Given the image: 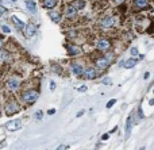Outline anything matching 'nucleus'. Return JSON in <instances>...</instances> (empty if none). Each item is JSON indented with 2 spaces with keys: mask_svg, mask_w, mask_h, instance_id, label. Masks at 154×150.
I'll return each mask as SVG.
<instances>
[{
  "mask_svg": "<svg viewBox=\"0 0 154 150\" xmlns=\"http://www.w3.org/2000/svg\"><path fill=\"white\" fill-rule=\"evenodd\" d=\"M131 54L132 56H138V49H137V47H132V49H131Z\"/></svg>",
  "mask_w": 154,
  "mask_h": 150,
  "instance_id": "393cba45",
  "label": "nucleus"
},
{
  "mask_svg": "<svg viewBox=\"0 0 154 150\" xmlns=\"http://www.w3.org/2000/svg\"><path fill=\"white\" fill-rule=\"evenodd\" d=\"M57 4V0H43V7L45 8H54Z\"/></svg>",
  "mask_w": 154,
  "mask_h": 150,
  "instance_id": "9b49d317",
  "label": "nucleus"
},
{
  "mask_svg": "<svg viewBox=\"0 0 154 150\" xmlns=\"http://www.w3.org/2000/svg\"><path fill=\"white\" fill-rule=\"evenodd\" d=\"M68 50H69V53H70V54H72V56H73V54H76V53H77V49H73V47H70V46L68 47Z\"/></svg>",
  "mask_w": 154,
  "mask_h": 150,
  "instance_id": "5701e85b",
  "label": "nucleus"
},
{
  "mask_svg": "<svg viewBox=\"0 0 154 150\" xmlns=\"http://www.w3.org/2000/svg\"><path fill=\"white\" fill-rule=\"evenodd\" d=\"M110 47V42L107 41V39H100L99 42H97V49L100 50H105Z\"/></svg>",
  "mask_w": 154,
  "mask_h": 150,
  "instance_id": "1a4fd4ad",
  "label": "nucleus"
},
{
  "mask_svg": "<svg viewBox=\"0 0 154 150\" xmlns=\"http://www.w3.org/2000/svg\"><path fill=\"white\" fill-rule=\"evenodd\" d=\"M35 118H37V119H38V120H39V119H41V118H42V111H38V112H37V114H35Z\"/></svg>",
  "mask_w": 154,
  "mask_h": 150,
  "instance_id": "a878e982",
  "label": "nucleus"
},
{
  "mask_svg": "<svg viewBox=\"0 0 154 150\" xmlns=\"http://www.w3.org/2000/svg\"><path fill=\"white\" fill-rule=\"evenodd\" d=\"M76 12H77V10H76V7H73V6L66 7V10H65V15L69 18L73 16V15H76Z\"/></svg>",
  "mask_w": 154,
  "mask_h": 150,
  "instance_id": "f8f14e48",
  "label": "nucleus"
},
{
  "mask_svg": "<svg viewBox=\"0 0 154 150\" xmlns=\"http://www.w3.org/2000/svg\"><path fill=\"white\" fill-rule=\"evenodd\" d=\"M115 103H116V100H115V99H112V100H110V101H108V103H107V108H111V107H112Z\"/></svg>",
  "mask_w": 154,
  "mask_h": 150,
  "instance_id": "412c9836",
  "label": "nucleus"
},
{
  "mask_svg": "<svg viewBox=\"0 0 154 150\" xmlns=\"http://www.w3.org/2000/svg\"><path fill=\"white\" fill-rule=\"evenodd\" d=\"M34 34H35V27L32 23H29V25L24 26V35H26L27 38H31Z\"/></svg>",
  "mask_w": 154,
  "mask_h": 150,
  "instance_id": "39448f33",
  "label": "nucleus"
},
{
  "mask_svg": "<svg viewBox=\"0 0 154 150\" xmlns=\"http://www.w3.org/2000/svg\"><path fill=\"white\" fill-rule=\"evenodd\" d=\"M2 15H4V10H3L2 7H0V16H2Z\"/></svg>",
  "mask_w": 154,
  "mask_h": 150,
  "instance_id": "2f4dec72",
  "label": "nucleus"
},
{
  "mask_svg": "<svg viewBox=\"0 0 154 150\" xmlns=\"http://www.w3.org/2000/svg\"><path fill=\"white\" fill-rule=\"evenodd\" d=\"M38 92H35V91H27V92H24L23 93V100L26 101V103H34V101H37V99H38Z\"/></svg>",
  "mask_w": 154,
  "mask_h": 150,
  "instance_id": "f257e3e1",
  "label": "nucleus"
},
{
  "mask_svg": "<svg viewBox=\"0 0 154 150\" xmlns=\"http://www.w3.org/2000/svg\"><path fill=\"white\" fill-rule=\"evenodd\" d=\"M18 104L16 103H10V104H7V107H5V112H7L8 115H12V114H15V112H18Z\"/></svg>",
  "mask_w": 154,
  "mask_h": 150,
  "instance_id": "6e6552de",
  "label": "nucleus"
},
{
  "mask_svg": "<svg viewBox=\"0 0 154 150\" xmlns=\"http://www.w3.org/2000/svg\"><path fill=\"white\" fill-rule=\"evenodd\" d=\"M0 50H2V41H0Z\"/></svg>",
  "mask_w": 154,
  "mask_h": 150,
  "instance_id": "72a5a7b5",
  "label": "nucleus"
},
{
  "mask_svg": "<svg viewBox=\"0 0 154 150\" xmlns=\"http://www.w3.org/2000/svg\"><path fill=\"white\" fill-rule=\"evenodd\" d=\"M116 3H122V2H123V0H115Z\"/></svg>",
  "mask_w": 154,
  "mask_h": 150,
  "instance_id": "473e14b6",
  "label": "nucleus"
},
{
  "mask_svg": "<svg viewBox=\"0 0 154 150\" xmlns=\"http://www.w3.org/2000/svg\"><path fill=\"white\" fill-rule=\"evenodd\" d=\"M22 127V120L20 119H14L11 122L7 123V128L10 131H16V130H20Z\"/></svg>",
  "mask_w": 154,
  "mask_h": 150,
  "instance_id": "f03ea898",
  "label": "nucleus"
},
{
  "mask_svg": "<svg viewBox=\"0 0 154 150\" xmlns=\"http://www.w3.org/2000/svg\"><path fill=\"white\" fill-rule=\"evenodd\" d=\"M10 56H8V52L5 50H0V60H8Z\"/></svg>",
  "mask_w": 154,
  "mask_h": 150,
  "instance_id": "6ab92c4d",
  "label": "nucleus"
},
{
  "mask_svg": "<svg viewBox=\"0 0 154 150\" xmlns=\"http://www.w3.org/2000/svg\"><path fill=\"white\" fill-rule=\"evenodd\" d=\"M73 7H76V10L83 8V7H84V2H83V0H77V2L73 4Z\"/></svg>",
  "mask_w": 154,
  "mask_h": 150,
  "instance_id": "aec40b11",
  "label": "nucleus"
},
{
  "mask_svg": "<svg viewBox=\"0 0 154 150\" xmlns=\"http://www.w3.org/2000/svg\"><path fill=\"white\" fill-rule=\"evenodd\" d=\"M83 72H84V69L80 64H72V73L74 74V76H81Z\"/></svg>",
  "mask_w": 154,
  "mask_h": 150,
  "instance_id": "0eeeda50",
  "label": "nucleus"
},
{
  "mask_svg": "<svg viewBox=\"0 0 154 150\" xmlns=\"http://www.w3.org/2000/svg\"><path fill=\"white\" fill-rule=\"evenodd\" d=\"M50 89L51 91L56 89V82H54V81H50Z\"/></svg>",
  "mask_w": 154,
  "mask_h": 150,
  "instance_id": "bb28decb",
  "label": "nucleus"
},
{
  "mask_svg": "<svg viewBox=\"0 0 154 150\" xmlns=\"http://www.w3.org/2000/svg\"><path fill=\"white\" fill-rule=\"evenodd\" d=\"M103 82H104V84H111V80L110 79H104L103 80Z\"/></svg>",
  "mask_w": 154,
  "mask_h": 150,
  "instance_id": "cd10ccee",
  "label": "nucleus"
},
{
  "mask_svg": "<svg viewBox=\"0 0 154 150\" xmlns=\"http://www.w3.org/2000/svg\"><path fill=\"white\" fill-rule=\"evenodd\" d=\"M26 7L29 8V11H31V12L37 11V6H35V3L31 2V0H26Z\"/></svg>",
  "mask_w": 154,
  "mask_h": 150,
  "instance_id": "dca6fc26",
  "label": "nucleus"
},
{
  "mask_svg": "<svg viewBox=\"0 0 154 150\" xmlns=\"http://www.w3.org/2000/svg\"><path fill=\"white\" fill-rule=\"evenodd\" d=\"M2 30L4 31L5 34H8V33H11V30H10V27L8 26H2Z\"/></svg>",
  "mask_w": 154,
  "mask_h": 150,
  "instance_id": "4be33fe9",
  "label": "nucleus"
},
{
  "mask_svg": "<svg viewBox=\"0 0 154 150\" xmlns=\"http://www.w3.org/2000/svg\"><path fill=\"white\" fill-rule=\"evenodd\" d=\"M131 126H132V116H128V118H127V123H126V138L130 135Z\"/></svg>",
  "mask_w": 154,
  "mask_h": 150,
  "instance_id": "4468645a",
  "label": "nucleus"
},
{
  "mask_svg": "<svg viewBox=\"0 0 154 150\" xmlns=\"http://www.w3.org/2000/svg\"><path fill=\"white\" fill-rule=\"evenodd\" d=\"M108 136H110V134H104V135H103V139H108Z\"/></svg>",
  "mask_w": 154,
  "mask_h": 150,
  "instance_id": "7c9ffc66",
  "label": "nucleus"
},
{
  "mask_svg": "<svg viewBox=\"0 0 154 150\" xmlns=\"http://www.w3.org/2000/svg\"><path fill=\"white\" fill-rule=\"evenodd\" d=\"M135 64H137V60L131 58V60H127V61H123V66L126 69H130V68H134Z\"/></svg>",
  "mask_w": 154,
  "mask_h": 150,
  "instance_id": "ddd939ff",
  "label": "nucleus"
},
{
  "mask_svg": "<svg viewBox=\"0 0 154 150\" xmlns=\"http://www.w3.org/2000/svg\"><path fill=\"white\" fill-rule=\"evenodd\" d=\"M113 25V18H111V16H108V18H104L103 19V22H101V26L103 27H111V26Z\"/></svg>",
  "mask_w": 154,
  "mask_h": 150,
  "instance_id": "9d476101",
  "label": "nucleus"
},
{
  "mask_svg": "<svg viewBox=\"0 0 154 150\" xmlns=\"http://www.w3.org/2000/svg\"><path fill=\"white\" fill-rule=\"evenodd\" d=\"M12 20H14V23L16 25V27H18L19 30H23L24 26H26V25H24V22H22V20H20V19H18L16 16H12Z\"/></svg>",
  "mask_w": 154,
  "mask_h": 150,
  "instance_id": "2eb2a0df",
  "label": "nucleus"
},
{
  "mask_svg": "<svg viewBox=\"0 0 154 150\" xmlns=\"http://www.w3.org/2000/svg\"><path fill=\"white\" fill-rule=\"evenodd\" d=\"M77 91H78V92H85V91H86V87H85V85H81L80 88H77Z\"/></svg>",
  "mask_w": 154,
  "mask_h": 150,
  "instance_id": "b1692460",
  "label": "nucleus"
},
{
  "mask_svg": "<svg viewBox=\"0 0 154 150\" xmlns=\"http://www.w3.org/2000/svg\"><path fill=\"white\" fill-rule=\"evenodd\" d=\"M68 147H69L68 145H61V146H59L58 149H68Z\"/></svg>",
  "mask_w": 154,
  "mask_h": 150,
  "instance_id": "c756f323",
  "label": "nucleus"
},
{
  "mask_svg": "<svg viewBox=\"0 0 154 150\" xmlns=\"http://www.w3.org/2000/svg\"><path fill=\"white\" fill-rule=\"evenodd\" d=\"M135 6L139 7V8H143V7L147 6V0H135Z\"/></svg>",
  "mask_w": 154,
  "mask_h": 150,
  "instance_id": "f3484780",
  "label": "nucleus"
},
{
  "mask_svg": "<svg viewBox=\"0 0 154 150\" xmlns=\"http://www.w3.org/2000/svg\"><path fill=\"white\" fill-rule=\"evenodd\" d=\"M19 80L18 79H11L10 81L7 82V87H8V89L10 91H16L19 88Z\"/></svg>",
  "mask_w": 154,
  "mask_h": 150,
  "instance_id": "423d86ee",
  "label": "nucleus"
},
{
  "mask_svg": "<svg viewBox=\"0 0 154 150\" xmlns=\"http://www.w3.org/2000/svg\"><path fill=\"white\" fill-rule=\"evenodd\" d=\"M110 60H111L110 56H105L104 58H99V60L96 61L97 68H99V69H105L108 66V64H110Z\"/></svg>",
  "mask_w": 154,
  "mask_h": 150,
  "instance_id": "7ed1b4c3",
  "label": "nucleus"
},
{
  "mask_svg": "<svg viewBox=\"0 0 154 150\" xmlns=\"http://www.w3.org/2000/svg\"><path fill=\"white\" fill-rule=\"evenodd\" d=\"M47 114H49V115H53V114H56V110H49V111H47Z\"/></svg>",
  "mask_w": 154,
  "mask_h": 150,
  "instance_id": "c85d7f7f",
  "label": "nucleus"
},
{
  "mask_svg": "<svg viewBox=\"0 0 154 150\" xmlns=\"http://www.w3.org/2000/svg\"><path fill=\"white\" fill-rule=\"evenodd\" d=\"M83 74L86 80H93L95 77L97 76V72H96V69H93V68H88L83 72Z\"/></svg>",
  "mask_w": 154,
  "mask_h": 150,
  "instance_id": "20e7f679",
  "label": "nucleus"
},
{
  "mask_svg": "<svg viewBox=\"0 0 154 150\" xmlns=\"http://www.w3.org/2000/svg\"><path fill=\"white\" fill-rule=\"evenodd\" d=\"M49 16H50L54 22H59V19H61V16H59L58 12H50V14H49Z\"/></svg>",
  "mask_w": 154,
  "mask_h": 150,
  "instance_id": "a211bd4d",
  "label": "nucleus"
}]
</instances>
